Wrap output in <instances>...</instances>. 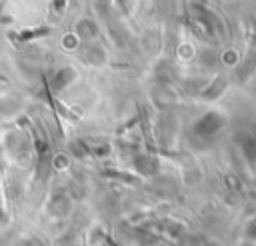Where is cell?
Returning <instances> with one entry per match:
<instances>
[{
	"mask_svg": "<svg viewBox=\"0 0 256 246\" xmlns=\"http://www.w3.org/2000/svg\"><path fill=\"white\" fill-rule=\"evenodd\" d=\"M220 126H222V120L216 116V114H206L202 120H198L196 122V134H200L202 138H210V136H214L218 130H220Z\"/></svg>",
	"mask_w": 256,
	"mask_h": 246,
	"instance_id": "6da1fadb",
	"label": "cell"
},
{
	"mask_svg": "<svg viewBox=\"0 0 256 246\" xmlns=\"http://www.w3.org/2000/svg\"><path fill=\"white\" fill-rule=\"evenodd\" d=\"M74 70L72 68H60L56 74H54V78H52V90L54 92H60L62 88H66L72 80H74Z\"/></svg>",
	"mask_w": 256,
	"mask_h": 246,
	"instance_id": "7a4b0ae2",
	"label": "cell"
}]
</instances>
